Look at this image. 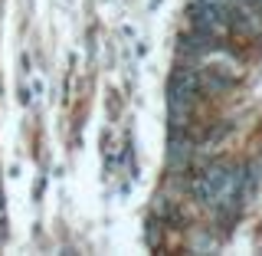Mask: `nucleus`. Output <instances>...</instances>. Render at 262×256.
<instances>
[{"label":"nucleus","instance_id":"nucleus-1","mask_svg":"<svg viewBox=\"0 0 262 256\" xmlns=\"http://www.w3.org/2000/svg\"><path fill=\"white\" fill-rule=\"evenodd\" d=\"M243 184H246V174L236 168H223V164H213L203 174H196L193 181V197L200 204H236L243 197Z\"/></svg>","mask_w":262,"mask_h":256},{"label":"nucleus","instance_id":"nucleus-2","mask_svg":"<svg viewBox=\"0 0 262 256\" xmlns=\"http://www.w3.org/2000/svg\"><path fill=\"white\" fill-rule=\"evenodd\" d=\"M0 243H4V230H0Z\"/></svg>","mask_w":262,"mask_h":256}]
</instances>
